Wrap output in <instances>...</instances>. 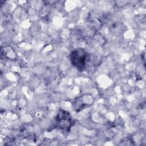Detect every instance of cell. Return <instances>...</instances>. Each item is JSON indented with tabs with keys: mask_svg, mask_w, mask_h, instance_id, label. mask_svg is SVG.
<instances>
[{
	"mask_svg": "<svg viewBox=\"0 0 146 146\" xmlns=\"http://www.w3.org/2000/svg\"><path fill=\"white\" fill-rule=\"evenodd\" d=\"M70 59L72 65L78 70H83L86 67L88 59V55L83 49L77 48L71 52Z\"/></svg>",
	"mask_w": 146,
	"mask_h": 146,
	"instance_id": "obj_1",
	"label": "cell"
},
{
	"mask_svg": "<svg viewBox=\"0 0 146 146\" xmlns=\"http://www.w3.org/2000/svg\"><path fill=\"white\" fill-rule=\"evenodd\" d=\"M70 113L64 111H60L56 117V124L61 129L70 128L72 124Z\"/></svg>",
	"mask_w": 146,
	"mask_h": 146,
	"instance_id": "obj_2",
	"label": "cell"
}]
</instances>
